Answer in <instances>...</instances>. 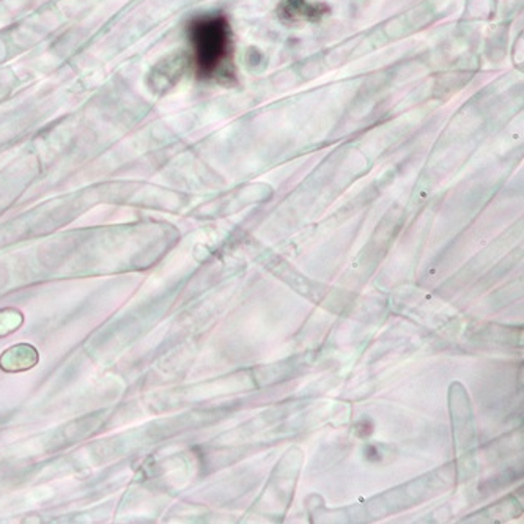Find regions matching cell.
<instances>
[{
    "label": "cell",
    "mask_w": 524,
    "mask_h": 524,
    "mask_svg": "<svg viewBox=\"0 0 524 524\" xmlns=\"http://www.w3.org/2000/svg\"><path fill=\"white\" fill-rule=\"evenodd\" d=\"M189 40L197 74L205 79L221 76L232 63L230 24L221 14L200 16L189 24Z\"/></svg>",
    "instance_id": "obj_1"
},
{
    "label": "cell",
    "mask_w": 524,
    "mask_h": 524,
    "mask_svg": "<svg viewBox=\"0 0 524 524\" xmlns=\"http://www.w3.org/2000/svg\"><path fill=\"white\" fill-rule=\"evenodd\" d=\"M8 353L16 356V361L13 359L5 362V364H0L5 370H24L33 367V364L37 362V351L32 347H27V345H19V347L11 348L8 350Z\"/></svg>",
    "instance_id": "obj_2"
}]
</instances>
